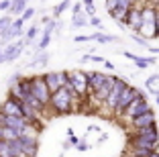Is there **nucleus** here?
<instances>
[{
	"label": "nucleus",
	"instance_id": "f257e3e1",
	"mask_svg": "<svg viewBox=\"0 0 159 157\" xmlns=\"http://www.w3.org/2000/svg\"><path fill=\"white\" fill-rule=\"evenodd\" d=\"M82 98L75 96V94L67 92L66 88H59L55 92H51L49 96V104H47V110H51L53 114H71L74 110H78V104Z\"/></svg>",
	"mask_w": 159,
	"mask_h": 157
},
{
	"label": "nucleus",
	"instance_id": "f03ea898",
	"mask_svg": "<svg viewBox=\"0 0 159 157\" xmlns=\"http://www.w3.org/2000/svg\"><path fill=\"white\" fill-rule=\"evenodd\" d=\"M67 82L74 88V92L78 94L80 98L88 96V74L84 69H71L67 72Z\"/></svg>",
	"mask_w": 159,
	"mask_h": 157
},
{
	"label": "nucleus",
	"instance_id": "7ed1b4c3",
	"mask_svg": "<svg viewBox=\"0 0 159 157\" xmlns=\"http://www.w3.org/2000/svg\"><path fill=\"white\" fill-rule=\"evenodd\" d=\"M137 96H145V94L141 92L139 88H135V86H131V84H126V88L122 90V94L118 96V102H116V106H114V110H112V116H116V118H118V116H122L125 108L129 106Z\"/></svg>",
	"mask_w": 159,
	"mask_h": 157
},
{
	"label": "nucleus",
	"instance_id": "20e7f679",
	"mask_svg": "<svg viewBox=\"0 0 159 157\" xmlns=\"http://www.w3.org/2000/svg\"><path fill=\"white\" fill-rule=\"evenodd\" d=\"M31 94H33L41 104H45V106L49 104V96H51V92H49L45 80H43V74L31 76Z\"/></svg>",
	"mask_w": 159,
	"mask_h": 157
},
{
	"label": "nucleus",
	"instance_id": "39448f33",
	"mask_svg": "<svg viewBox=\"0 0 159 157\" xmlns=\"http://www.w3.org/2000/svg\"><path fill=\"white\" fill-rule=\"evenodd\" d=\"M147 110H151V104L147 102V98H145V96H137L135 100H133L131 104L125 108L122 116H125L126 120H131V118H135V116L143 114V112H147Z\"/></svg>",
	"mask_w": 159,
	"mask_h": 157
},
{
	"label": "nucleus",
	"instance_id": "423d86ee",
	"mask_svg": "<svg viewBox=\"0 0 159 157\" xmlns=\"http://www.w3.org/2000/svg\"><path fill=\"white\" fill-rule=\"evenodd\" d=\"M25 47H27V45H25L23 39L6 43V45L2 47V51H0V55H2V63H8V61H14L16 57H20V53L25 51Z\"/></svg>",
	"mask_w": 159,
	"mask_h": 157
},
{
	"label": "nucleus",
	"instance_id": "0eeeda50",
	"mask_svg": "<svg viewBox=\"0 0 159 157\" xmlns=\"http://www.w3.org/2000/svg\"><path fill=\"white\" fill-rule=\"evenodd\" d=\"M43 80H45L49 92H55V90L63 88V84H66V80H67V72L66 69H61V72H45V74H43Z\"/></svg>",
	"mask_w": 159,
	"mask_h": 157
},
{
	"label": "nucleus",
	"instance_id": "6e6552de",
	"mask_svg": "<svg viewBox=\"0 0 159 157\" xmlns=\"http://www.w3.org/2000/svg\"><path fill=\"white\" fill-rule=\"evenodd\" d=\"M126 88V82L122 78H116L114 80V84H112V88H110V94L106 96V104L108 106V110H110V114H112V110H114V106H116V102H118V96L122 94V90Z\"/></svg>",
	"mask_w": 159,
	"mask_h": 157
},
{
	"label": "nucleus",
	"instance_id": "1a4fd4ad",
	"mask_svg": "<svg viewBox=\"0 0 159 157\" xmlns=\"http://www.w3.org/2000/svg\"><path fill=\"white\" fill-rule=\"evenodd\" d=\"M141 25H143V21H141V4H133L125 16V27H129L133 33H139Z\"/></svg>",
	"mask_w": 159,
	"mask_h": 157
},
{
	"label": "nucleus",
	"instance_id": "9d476101",
	"mask_svg": "<svg viewBox=\"0 0 159 157\" xmlns=\"http://www.w3.org/2000/svg\"><path fill=\"white\" fill-rule=\"evenodd\" d=\"M114 80H116V76L106 74V78H104L102 86H100V88L96 90V92H92V94H90V96L94 98V102H96V104H104V102H106V96L110 94V88H112Z\"/></svg>",
	"mask_w": 159,
	"mask_h": 157
},
{
	"label": "nucleus",
	"instance_id": "9b49d317",
	"mask_svg": "<svg viewBox=\"0 0 159 157\" xmlns=\"http://www.w3.org/2000/svg\"><path fill=\"white\" fill-rule=\"evenodd\" d=\"M131 135L137 137V139H143V141L159 145V127H157V122H155V125H149V127H143V129H137V131H133Z\"/></svg>",
	"mask_w": 159,
	"mask_h": 157
},
{
	"label": "nucleus",
	"instance_id": "f8f14e48",
	"mask_svg": "<svg viewBox=\"0 0 159 157\" xmlns=\"http://www.w3.org/2000/svg\"><path fill=\"white\" fill-rule=\"evenodd\" d=\"M155 122H157V114H155V110H153V108L129 120V125L133 127V131H137V129H143V127H149V125H155Z\"/></svg>",
	"mask_w": 159,
	"mask_h": 157
},
{
	"label": "nucleus",
	"instance_id": "ddd939ff",
	"mask_svg": "<svg viewBox=\"0 0 159 157\" xmlns=\"http://www.w3.org/2000/svg\"><path fill=\"white\" fill-rule=\"evenodd\" d=\"M0 112L6 116H23L20 114V100H16L12 96H6L2 100V104H0Z\"/></svg>",
	"mask_w": 159,
	"mask_h": 157
},
{
	"label": "nucleus",
	"instance_id": "4468645a",
	"mask_svg": "<svg viewBox=\"0 0 159 157\" xmlns=\"http://www.w3.org/2000/svg\"><path fill=\"white\" fill-rule=\"evenodd\" d=\"M86 74H88V94H92L102 86L106 74L104 72H86Z\"/></svg>",
	"mask_w": 159,
	"mask_h": 157
},
{
	"label": "nucleus",
	"instance_id": "2eb2a0df",
	"mask_svg": "<svg viewBox=\"0 0 159 157\" xmlns=\"http://www.w3.org/2000/svg\"><path fill=\"white\" fill-rule=\"evenodd\" d=\"M90 41H96L100 45H106V43H118V37L114 35H106V33H90Z\"/></svg>",
	"mask_w": 159,
	"mask_h": 157
},
{
	"label": "nucleus",
	"instance_id": "dca6fc26",
	"mask_svg": "<svg viewBox=\"0 0 159 157\" xmlns=\"http://www.w3.org/2000/svg\"><path fill=\"white\" fill-rule=\"evenodd\" d=\"M27 0H10V6H8V14L10 16H20L25 8H27Z\"/></svg>",
	"mask_w": 159,
	"mask_h": 157
},
{
	"label": "nucleus",
	"instance_id": "f3484780",
	"mask_svg": "<svg viewBox=\"0 0 159 157\" xmlns=\"http://www.w3.org/2000/svg\"><path fill=\"white\" fill-rule=\"evenodd\" d=\"M126 12H129L126 8H122V6H116V8H114V10H110L108 14H110V16H112V19L116 21V25L122 29V27H125V16H126Z\"/></svg>",
	"mask_w": 159,
	"mask_h": 157
},
{
	"label": "nucleus",
	"instance_id": "a211bd4d",
	"mask_svg": "<svg viewBox=\"0 0 159 157\" xmlns=\"http://www.w3.org/2000/svg\"><path fill=\"white\" fill-rule=\"evenodd\" d=\"M88 27V14L86 12H80L71 16V29H84Z\"/></svg>",
	"mask_w": 159,
	"mask_h": 157
},
{
	"label": "nucleus",
	"instance_id": "6ab92c4d",
	"mask_svg": "<svg viewBox=\"0 0 159 157\" xmlns=\"http://www.w3.org/2000/svg\"><path fill=\"white\" fill-rule=\"evenodd\" d=\"M47 61H49V53H47V51H37V53H35V59L29 63V67H35V65H41V67H45Z\"/></svg>",
	"mask_w": 159,
	"mask_h": 157
},
{
	"label": "nucleus",
	"instance_id": "aec40b11",
	"mask_svg": "<svg viewBox=\"0 0 159 157\" xmlns=\"http://www.w3.org/2000/svg\"><path fill=\"white\" fill-rule=\"evenodd\" d=\"M37 37H39V27H37V25H33V27H29L27 33L23 35V41H25V45H31Z\"/></svg>",
	"mask_w": 159,
	"mask_h": 157
},
{
	"label": "nucleus",
	"instance_id": "412c9836",
	"mask_svg": "<svg viewBox=\"0 0 159 157\" xmlns=\"http://www.w3.org/2000/svg\"><path fill=\"white\" fill-rule=\"evenodd\" d=\"M0 139H4V141H14V139H19V131L10 129V127H0Z\"/></svg>",
	"mask_w": 159,
	"mask_h": 157
},
{
	"label": "nucleus",
	"instance_id": "4be33fe9",
	"mask_svg": "<svg viewBox=\"0 0 159 157\" xmlns=\"http://www.w3.org/2000/svg\"><path fill=\"white\" fill-rule=\"evenodd\" d=\"M14 84H19V88L25 92V96H27V94H31V76H20V78L16 80Z\"/></svg>",
	"mask_w": 159,
	"mask_h": 157
},
{
	"label": "nucleus",
	"instance_id": "5701e85b",
	"mask_svg": "<svg viewBox=\"0 0 159 157\" xmlns=\"http://www.w3.org/2000/svg\"><path fill=\"white\" fill-rule=\"evenodd\" d=\"M70 6H71V0H61L59 4H57L55 8H53V19H59L61 14H63L67 8H70Z\"/></svg>",
	"mask_w": 159,
	"mask_h": 157
},
{
	"label": "nucleus",
	"instance_id": "b1692460",
	"mask_svg": "<svg viewBox=\"0 0 159 157\" xmlns=\"http://www.w3.org/2000/svg\"><path fill=\"white\" fill-rule=\"evenodd\" d=\"M131 39H133V43H137V45H141V47H145V49H147V47L151 45V43L147 41L145 37H141L139 33H133V35H131Z\"/></svg>",
	"mask_w": 159,
	"mask_h": 157
},
{
	"label": "nucleus",
	"instance_id": "393cba45",
	"mask_svg": "<svg viewBox=\"0 0 159 157\" xmlns=\"http://www.w3.org/2000/svg\"><path fill=\"white\" fill-rule=\"evenodd\" d=\"M133 63L137 65V69H147V67H149V61H147V57H141V55H137L135 59H133Z\"/></svg>",
	"mask_w": 159,
	"mask_h": 157
},
{
	"label": "nucleus",
	"instance_id": "a878e982",
	"mask_svg": "<svg viewBox=\"0 0 159 157\" xmlns=\"http://www.w3.org/2000/svg\"><path fill=\"white\" fill-rule=\"evenodd\" d=\"M10 23H12V16H10V14H4V16H0V33L4 31L6 27H10Z\"/></svg>",
	"mask_w": 159,
	"mask_h": 157
},
{
	"label": "nucleus",
	"instance_id": "bb28decb",
	"mask_svg": "<svg viewBox=\"0 0 159 157\" xmlns=\"http://www.w3.org/2000/svg\"><path fill=\"white\" fill-rule=\"evenodd\" d=\"M33 16H35V8H31V6H27V8L20 12V19H23L25 23H27L29 19H33Z\"/></svg>",
	"mask_w": 159,
	"mask_h": 157
},
{
	"label": "nucleus",
	"instance_id": "cd10ccee",
	"mask_svg": "<svg viewBox=\"0 0 159 157\" xmlns=\"http://www.w3.org/2000/svg\"><path fill=\"white\" fill-rule=\"evenodd\" d=\"M88 25H92V27H96V29L102 31V19L96 16V14H94V16H88Z\"/></svg>",
	"mask_w": 159,
	"mask_h": 157
},
{
	"label": "nucleus",
	"instance_id": "c85d7f7f",
	"mask_svg": "<svg viewBox=\"0 0 159 157\" xmlns=\"http://www.w3.org/2000/svg\"><path fill=\"white\" fill-rule=\"evenodd\" d=\"M67 143L71 145V147H75V145L80 143V139L75 137V133H74V129H67Z\"/></svg>",
	"mask_w": 159,
	"mask_h": 157
},
{
	"label": "nucleus",
	"instance_id": "c756f323",
	"mask_svg": "<svg viewBox=\"0 0 159 157\" xmlns=\"http://www.w3.org/2000/svg\"><path fill=\"white\" fill-rule=\"evenodd\" d=\"M116 6H118V0H104V8H106V12L114 10Z\"/></svg>",
	"mask_w": 159,
	"mask_h": 157
},
{
	"label": "nucleus",
	"instance_id": "7c9ffc66",
	"mask_svg": "<svg viewBox=\"0 0 159 157\" xmlns=\"http://www.w3.org/2000/svg\"><path fill=\"white\" fill-rule=\"evenodd\" d=\"M157 80H159V74H153V76H149V78H147V82H145L147 90H149V88H153V84L157 82Z\"/></svg>",
	"mask_w": 159,
	"mask_h": 157
},
{
	"label": "nucleus",
	"instance_id": "2f4dec72",
	"mask_svg": "<svg viewBox=\"0 0 159 157\" xmlns=\"http://www.w3.org/2000/svg\"><path fill=\"white\" fill-rule=\"evenodd\" d=\"M84 12V4L82 2H74V6H71V14H80Z\"/></svg>",
	"mask_w": 159,
	"mask_h": 157
},
{
	"label": "nucleus",
	"instance_id": "473e14b6",
	"mask_svg": "<svg viewBox=\"0 0 159 157\" xmlns=\"http://www.w3.org/2000/svg\"><path fill=\"white\" fill-rule=\"evenodd\" d=\"M74 43H90V35H75Z\"/></svg>",
	"mask_w": 159,
	"mask_h": 157
},
{
	"label": "nucleus",
	"instance_id": "72a5a7b5",
	"mask_svg": "<svg viewBox=\"0 0 159 157\" xmlns=\"http://www.w3.org/2000/svg\"><path fill=\"white\" fill-rule=\"evenodd\" d=\"M75 149H78V151H88V149H90V145H88V143H86L84 139H82V141H80V143H78V145H75Z\"/></svg>",
	"mask_w": 159,
	"mask_h": 157
},
{
	"label": "nucleus",
	"instance_id": "f704fd0d",
	"mask_svg": "<svg viewBox=\"0 0 159 157\" xmlns=\"http://www.w3.org/2000/svg\"><path fill=\"white\" fill-rule=\"evenodd\" d=\"M84 12L88 14V16H94V14H96V6H94V4H90V6H84Z\"/></svg>",
	"mask_w": 159,
	"mask_h": 157
},
{
	"label": "nucleus",
	"instance_id": "c9c22d12",
	"mask_svg": "<svg viewBox=\"0 0 159 157\" xmlns=\"http://www.w3.org/2000/svg\"><path fill=\"white\" fill-rule=\"evenodd\" d=\"M155 35L159 39V6H157V14H155Z\"/></svg>",
	"mask_w": 159,
	"mask_h": 157
},
{
	"label": "nucleus",
	"instance_id": "e433bc0d",
	"mask_svg": "<svg viewBox=\"0 0 159 157\" xmlns=\"http://www.w3.org/2000/svg\"><path fill=\"white\" fill-rule=\"evenodd\" d=\"M120 55H125L126 59H131V61H133V59H135V57H137V53H133V51H126V49H125V51H122V53H120Z\"/></svg>",
	"mask_w": 159,
	"mask_h": 157
},
{
	"label": "nucleus",
	"instance_id": "4c0bfd02",
	"mask_svg": "<svg viewBox=\"0 0 159 157\" xmlns=\"http://www.w3.org/2000/svg\"><path fill=\"white\" fill-rule=\"evenodd\" d=\"M90 61H96V63H102V61H104V57H100V55H92V53H90Z\"/></svg>",
	"mask_w": 159,
	"mask_h": 157
},
{
	"label": "nucleus",
	"instance_id": "58836bf2",
	"mask_svg": "<svg viewBox=\"0 0 159 157\" xmlns=\"http://www.w3.org/2000/svg\"><path fill=\"white\" fill-rule=\"evenodd\" d=\"M90 133H100V127H98V125H90V127H88V135H90Z\"/></svg>",
	"mask_w": 159,
	"mask_h": 157
},
{
	"label": "nucleus",
	"instance_id": "ea45409f",
	"mask_svg": "<svg viewBox=\"0 0 159 157\" xmlns=\"http://www.w3.org/2000/svg\"><path fill=\"white\" fill-rule=\"evenodd\" d=\"M102 65H104V69H114V63H112V61H108V59H104Z\"/></svg>",
	"mask_w": 159,
	"mask_h": 157
},
{
	"label": "nucleus",
	"instance_id": "a19ab883",
	"mask_svg": "<svg viewBox=\"0 0 159 157\" xmlns=\"http://www.w3.org/2000/svg\"><path fill=\"white\" fill-rule=\"evenodd\" d=\"M129 157H159V151H153L151 155H131V153H129Z\"/></svg>",
	"mask_w": 159,
	"mask_h": 157
},
{
	"label": "nucleus",
	"instance_id": "79ce46f5",
	"mask_svg": "<svg viewBox=\"0 0 159 157\" xmlns=\"http://www.w3.org/2000/svg\"><path fill=\"white\" fill-rule=\"evenodd\" d=\"M51 19H53V16H43V19H41V25H47Z\"/></svg>",
	"mask_w": 159,
	"mask_h": 157
},
{
	"label": "nucleus",
	"instance_id": "37998d69",
	"mask_svg": "<svg viewBox=\"0 0 159 157\" xmlns=\"http://www.w3.org/2000/svg\"><path fill=\"white\" fill-rule=\"evenodd\" d=\"M80 2H82L84 6H90V4H94V0H80Z\"/></svg>",
	"mask_w": 159,
	"mask_h": 157
},
{
	"label": "nucleus",
	"instance_id": "c03bdc74",
	"mask_svg": "<svg viewBox=\"0 0 159 157\" xmlns=\"http://www.w3.org/2000/svg\"><path fill=\"white\" fill-rule=\"evenodd\" d=\"M4 125V114H2V112H0V127Z\"/></svg>",
	"mask_w": 159,
	"mask_h": 157
},
{
	"label": "nucleus",
	"instance_id": "a18cd8bd",
	"mask_svg": "<svg viewBox=\"0 0 159 157\" xmlns=\"http://www.w3.org/2000/svg\"><path fill=\"white\" fill-rule=\"evenodd\" d=\"M8 157H20V155H8Z\"/></svg>",
	"mask_w": 159,
	"mask_h": 157
},
{
	"label": "nucleus",
	"instance_id": "49530a36",
	"mask_svg": "<svg viewBox=\"0 0 159 157\" xmlns=\"http://www.w3.org/2000/svg\"><path fill=\"white\" fill-rule=\"evenodd\" d=\"M0 49H2V43H0Z\"/></svg>",
	"mask_w": 159,
	"mask_h": 157
}]
</instances>
